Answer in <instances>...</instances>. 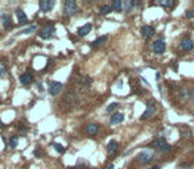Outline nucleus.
Listing matches in <instances>:
<instances>
[{"instance_id":"obj_28","label":"nucleus","mask_w":194,"mask_h":169,"mask_svg":"<svg viewBox=\"0 0 194 169\" xmlns=\"http://www.w3.org/2000/svg\"><path fill=\"white\" fill-rule=\"evenodd\" d=\"M7 73V67H5V65L3 63V62H0V77L2 75H4Z\"/></svg>"},{"instance_id":"obj_6","label":"nucleus","mask_w":194,"mask_h":169,"mask_svg":"<svg viewBox=\"0 0 194 169\" xmlns=\"http://www.w3.org/2000/svg\"><path fill=\"white\" fill-rule=\"evenodd\" d=\"M153 159V153L149 152V151H144V152H140L137 154V160L143 164H147Z\"/></svg>"},{"instance_id":"obj_10","label":"nucleus","mask_w":194,"mask_h":169,"mask_svg":"<svg viewBox=\"0 0 194 169\" xmlns=\"http://www.w3.org/2000/svg\"><path fill=\"white\" fill-rule=\"evenodd\" d=\"M153 33H155V29H153V27H151V25H144V27L141 28V36L145 38H149L152 37Z\"/></svg>"},{"instance_id":"obj_20","label":"nucleus","mask_w":194,"mask_h":169,"mask_svg":"<svg viewBox=\"0 0 194 169\" xmlns=\"http://www.w3.org/2000/svg\"><path fill=\"white\" fill-rule=\"evenodd\" d=\"M111 7H112V9L114 11H123V2H120V0H115L114 3L111 4Z\"/></svg>"},{"instance_id":"obj_18","label":"nucleus","mask_w":194,"mask_h":169,"mask_svg":"<svg viewBox=\"0 0 194 169\" xmlns=\"http://www.w3.org/2000/svg\"><path fill=\"white\" fill-rule=\"evenodd\" d=\"M2 23L4 25L5 29H8V28L12 27V23H11V17L8 15H2Z\"/></svg>"},{"instance_id":"obj_23","label":"nucleus","mask_w":194,"mask_h":169,"mask_svg":"<svg viewBox=\"0 0 194 169\" xmlns=\"http://www.w3.org/2000/svg\"><path fill=\"white\" fill-rule=\"evenodd\" d=\"M157 4L161 7H173L174 2L173 0H160V2H157Z\"/></svg>"},{"instance_id":"obj_21","label":"nucleus","mask_w":194,"mask_h":169,"mask_svg":"<svg viewBox=\"0 0 194 169\" xmlns=\"http://www.w3.org/2000/svg\"><path fill=\"white\" fill-rule=\"evenodd\" d=\"M112 7L111 5H108V4H106V5H103V7H100V9H99V12L102 13V15H108L110 12H112Z\"/></svg>"},{"instance_id":"obj_19","label":"nucleus","mask_w":194,"mask_h":169,"mask_svg":"<svg viewBox=\"0 0 194 169\" xmlns=\"http://www.w3.org/2000/svg\"><path fill=\"white\" fill-rule=\"evenodd\" d=\"M107 36H102V37H99V38H97V40H95L93 44H91V46H93V48H97V46H100L102 44H103L104 41H107Z\"/></svg>"},{"instance_id":"obj_25","label":"nucleus","mask_w":194,"mask_h":169,"mask_svg":"<svg viewBox=\"0 0 194 169\" xmlns=\"http://www.w3.org/2000/svg\"><path fill=\"white\" fill-rule=\"evenodd\" d=\"M36 29H37V27L36 25H31L29 28H27V29H24L21 33H24V34H28V33H32V32H35Z\"/></svg>"},{"instance_id":"obj_2","label":"nucleus","mask_w":194,"mask_h":169,"mask_svg":"<svg viewBox=\"0 0 194 169\" xmlns=\"http://www.w3.org/2000/svg\"><path fill=\"white\" fill-rule=\"evenodd\" d=\"M153 147H155L156 149H159L160 152H170L172 151V147L168 144V143L165 141V140L164 139H159V140H155V141H153V144H152Z\"/></svg>"},{"instance_id":"obj_17","label":"nucleus","mask_w":194,"mask_h":169,"mask_svg":"<svg viewBox=\"0 0 194 169\" xmlns=\"http://www.w3.org/2000/svg\"><path fill=\"white\" fill-rule=\"evenodd\" d=\"M178 98H180V100H182V102H185V100H188L190 98V91L186 89H182L180 93H178Z\"/></svg>"},{"instance_id":"obj_16","label":"nucleus","mask_w":194,"mask_h":169,"mask_svg":"<svg viewBox=\"0 0 194 169\" xmlns=\"http://www.w3.org/2000/svg\"><path fill=\"white\" fill-rule=\"evenodd\" d=\"M16 16H17V20H19L20 24L28 23V17H27V15L24 13L23 9H17V11H16Z\"/></svg>"},{"instance_id":"obj_24","label":"nucleus","mask_w":194,"mask_h":169,"mask_svg":"<svg viewBox=\"0 0 194 169\" xmlns=\"http://www.w3.org/2000/svg\"><path fill=\"white\" fill-rule=\"evenodd\" d=\"M132 7H133V2H131V0H126L123 3V11H130Z\"/></svg>"},{"instance_id":"obj_33","label":"nucleus","mask_w":194,"mask_h":169,"mask_svg":"<svg viewBox=\"0 0 194 169\" xmlns=\"http://www.w3.org/2000/svg\"><path fill=\"white\" fill-rule=\"evenodd\" d=\"M3 127V123H2V120H0V128H2Z\"/></svg>"},{"instance_id":"obj_27","label":"nucleus","mask_w":194,"mask_h":169,"mask_svg":"<svg viewBox=\"0 0 194 169\" xmlns=\"http://www.w3.org/2000/svg\"><path fill=\"white\" fill-rule=\"evenodd\" d=\"M53 147L56 148L57 152H60V153H64L65 152V148H64V145H61V144H57V143H54Z\"/></svg>"},{"instance_id":"obj_1","label":"nucleus","mask_w":194,"mask_h":169,"mask_svg":"<svg viewBox=\"0 0 194 169\" xmlns=\"http://www.w3.org/2000/svg\"><path fill=\"white\" fill-rule=\"evenodd\" d=\"M77 11H78V5H77V3L74 0H67L66 3H65L64 5V13L66 16H71L77 13Z\"/></svg>"},{"instance_id":"obj_11","label":"nucleus","mask_w":194,"mask_h":169,"mask_svg":"<svg viewBox=\"0 0 194 169\" xmlns=\"http://www.w3.org/2000/svg\"><path fill=\"white\" fill-rule=\"evenodd\" d=\"M180 46H181L182 50H185V52H190V50H193V48H194V42L192 40H189V38H185V40L181 41Z\"/></svg>"},{"instance_id":"obj_32","label":"nucleus","mask_w":194,"mask_h":169,"mask_svg":"<svg viewBox=\"0 0 194 169\" xmlns=\"http://www.w3.org/2000/svg\"><path fill=\"white\" fill-rule=\"evenodd\" d=\"M108 169H114V165H110V167H108Z\"/></svg>"},{"instance_id":"obj_12","label":"nucleus","mask_w":194,"mask_h":169,"mask_svg":"<svg viewBox=\"0 0 194 169\" xmlns=\"http://www.w3.org/2000/svg\"><path fill=\"white\" fill-rule=\"evenodd\" d=\"M123 120H124V115H123L122 112H116V114H114L111 118H110V123H111L112 125L122 123Z\"/></svg>"},{"instance_id":"obj_15","label":"nucleus","mask_w":194,"mask_h":169,"mask_svg":"<svg viewBox=\"0 0 194 169\" xmlns=\"http://www.w3.org/2000/svg\"><path fill=\"white\" fill-rule=\"evenodd\" d=\"M32 81H33V75H32L31 73H24V74L20 77V82H21L23 85H29Z\"/></svg>"},{"instance_id":"obj_34","label":"nucleus","mask_w":194,"mask_h":169,"mask_svg":"<svg viewBox=\"0 0 194 169\" xmlns=\"http://www.w3.org/2000/svg\"><path fill=\"white\" fill-rule=\"evenodd\" d=\"M153 169H160V167H155V168H153Z\"/></svg>"},{"instance_id":"obj_14","label":"nucleus","mask_w":194,"mask_h":169,"mask_svg":"<svg viewBox=\"0 0 194 169\" xmlns=\"http://www.w3.org/2000/svg\"><path fill=\"white\" fill-rule=\"evenodd\" d=\"M86 131L90 136H94V135L98 134V131H99V125L95 124V123H90V124L86 125Z\"/></svg>"},{"instance_id":"obj_8","label":"nucleus","mask_w":194,"mask_h":169,"mask_svg":"<svg viewBox=\"0 0 194 169\" xmlns=\"http://www.w3.org/2000/svg\"><path fill=\"white\" fill-rule=\"evenodd\" d=\"M53 5H54L53 0H42V2H40V9L42 12H49L53 8Z\"/></svg>"},{"instance_id":"obj_9","label":"nucleus","mask_w":194,"mask_h":169,"mask_svg":"<svg viewBox=\"0 0 194 169\" xmlns=\"http://www.w3.org/2000/svg\"><path fill=\"white\" fill-rule=\"evenodd\" d=\"M119 149V144L118 141H115V140H111V141L107 144V153L110 154V156H114V154L118 152Z\"/></svg>"},{"instance_id":"obj_26","label":"nucleus","mask_w":194,"mask_h":169,"mask_svg":"<svg viewBox=\"0 0 194 169\" xmlns=\"http://www.w3.org/2000/svg\"><path fill=\"white\" fill-rule=\"evenodd\" d=\"M17 141H19V138H17V136H13V138L9 140V145H11V148H15V147L17 145Z\"/></svg>"},{"instance_id":"obj_31","label":"nucleus","mask_w":194,"mask_h":169,"mask_svg":"<svg viewBox=\"0 0 194 169\" xmlns=\"http://www.w3.org/2000/svg\"><path fill=\"white\" fill-rule=\"evenodd\" d=\"M35 154H36V156H41V152H38V151H36V152H35Z\"/></svg>"},{"instance_id":"obj_30","label":"nucleus","mask_w":194,"mask_h":169,"mask_svg":"<svg viewBox=\"0 0 194 169\" xmlns=\"http://www.w3.org/2000/svg\"><path fill=\"white\" fill-rule=\"evenodd\" d=\"M186 17H188V19H193V17H194V9L186 11Z\"/></svg>"},{"instance_id":"obj_5","label":"nucleus","mask_w":194,"mask_h":169,"mask_svg":"<svg viewBox=\"0 0 194 169\" xmlns=\"http://www.w3.org/2000/svg\"><path fill=\"white\" fill-rule=\"evenodd\" d=\"M152 49L156 54H163L165 52V42H164V40H156L152 44Z\"/></svg>"},{"instance_id":"obj_29","label":"nucleus","mask_w":194,"mask_h":169,"mask_svg":"<svg viewBox=\"0 0 194 169\" xmlns=\"http://www.w3.org/2000/svg\"><path fill=\"white\" fill-rule=\"evenodd\" d=\"M116 107H118V103H111V105H110L107 109H106V111H107V112H111L112 110H115Z\"/></svg>"},{"instance_id":"obj_13","label":"nucleus","mask_w":194,"mask_h":169,"mask_svg":"<svg viewBox=\"0 0 194 169\" xmlns=\"http://www.w3.org/2000/svg\"><path fill=\"white\" fill-rule=\"evenodd\" d=\"M91 29H93V25H91L90 23L89 24H85L83 27H81L78 29V36H81V37H83V36H87L91 32Z\"/></svg>"},{"instance_id":"obj_35","label":"nucleus","mask_w":194,"mask_h":169,"mask_svg":"<svg viewBox=\"0 0 194 169\" xmlns=\"http://www.w3.org/2000/svg\"><path fill=\"white\" fill-rule=\"evenodd\" d=\"M0 102H2V98H0Z\"/></svg>"},{"instance_id":"obj_22","label":"nucleus","mask_w":194,"mask_h":169,"mask_svg":"<svg viewBox=\"0 0 194 169\" xmlns=\"http://www.w3.org/2000/svg\"><path fill=\"white\" fill-rule=\"evenodd\" d=\"M181 136L185 139H192V132H190V129L188 127H184L181 129Z\"/></svg>"},{"instance_id":"obj_4","label":"nucleus","mask_w":194,"mask_h":169,"mask_svg":"<svg viewBox=\"0 0 194 169\" xmlns=\"http://www.w3.org/2000/svg\"><path fill=\"white\" fill-rule=\"evenodd\" d=\"M54 31L56 29H54L53 25H48V27H45L44 29L40 31V37H41L42 40H48V38H50L53 36Z\"/></svg>"},{"instance_id":"obj_7","label":"nucleus","mask_w":194,"mask_h":169,"mask_svg":"<svg viewBox=\"0 0 194 169\" xmlns=\"http://www.w3.org/2000/svg\"><path fill=\"white\" fill-rule=\"evenodd\" d=\"M156 112V106H155V103L153 102H148L147 103V110L144 111V114H143V116H141V119H148L149 116H152L153 114Z\"/></svg>"},{"instance_id":"obj_3","label":"nucleus","mask_w":194,"mask_h":169,"mask_svg":"<svg viewBox=\"0 0 194 169\" xmlns=\"http://www.w3.org/2000/svg\"><path fill=\"white\" fill-rule=\"evenodd\" d=\"M62 89H64V85L61 83V82H57V81H53L49 83V94L56 96L58 95L62 91Z\"/></svg>"}]
</instances>
